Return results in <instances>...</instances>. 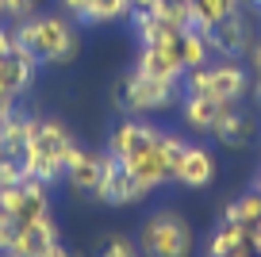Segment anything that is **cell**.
I'll use <instances>...</instances> for the list:
<instances>
[{
  "label": "cell",
  "instance_id": "obj_1",
  "mask_svg": "<svg viewBox=\"0 0 261 257\" xmlns=\"http://www.w3.org/2000/svg\"><path fill=\"white\" fill-rule=\"evenodd\" d=\"M12 39H16V46L39 54V62L54 65V69L73 65L81 54L77 27L65 12H39L31 19H19V23H12Z\"/></svg>",
  "mask_w": 261,
  "mask_h": 257
},
{
  "label": "cell",
  "instance_id": "obj_2",
  "mask_svg": "<svg viewBox=\"0 0 261 257\" xmlns=\"http://www.w3.org/2000/svg\"><path fill=\"white\" fill-rule=\"evenodd\" d=\"M73 150H77L73 131L65 127L62 119H54V115H42L39 135L19 153V165H23L27 177H39L42 185H58V181L65 177V165H69Z\"/></svg>",
  "mask_w": 261,
  "mask_h": 257
},
{
  "label": "cell",
  "instance_id": "obj_3",
  "mask_svg": "<svg viewBox=\"0 0 261 257\" xmlns=\"http://www.w3.org/2000/svg\"><path fill=\"white\" fill-rule=\"evenodd\" d=\"M196 234L192 223L177 208H158L139 226V253L142 257H192Z\"/></svg>",
  "mask_w": 261,
  "mask_h": 257
},
{
  "label": "cell",
  "instance_id": "obj_4",
  "mask_svg": "<svg viewBox=\"0 0 261 257\" xmlns=\"http://www.w3.org/2000/svg\"><path fill=\"white\" fill-rule=\"evenodd\" d=\"M185 85L180 81H162V77H146V73L130 69L127 77L115 85V104L123 115H162L169 108L180 104Z\"/></svg>",
  "mask_w": 261,
  "mask_h": 257
},
{
  "label": "cell",
  "instance_id": "obj_5",
  "mask_svg": "<svg viewBox=\"0 0 261 257\" xmlns=\"http://www.w3.org/2000/svg\"><path fill=\"white\" fill-rule=\"evenodd\" d=\"M180 85H185V92L215 96L219 104H242V96L250 92V69L238 58H219L200 69H185Z\"/></svg>",
  "mask_w": 261,
  "mask_h": 257
},
{
  "label": "cell",
  "instance_id": "obj_6",
  "mask_svg": "<svg viewBox=\"0 0 261 257\" xmlns=\"http://www.w3.org/2000/svg\"><path fill=\"white\" fill-rule=\"evenodd\" d=\"M119 165L127 169L135 181H142V185H150V188L173 185V161H169V153H165V146H162V127H158V135L146 138L135 153H127Z\"/></svg>",
  "mask_w": 261,
  "mask_h": 257
},
{
  "label": "cell",
  "instance_id": "obj_7",
  "mask_svg": "<svg viewBox=\"0 0 261 257\" xmlns=\"http://www.w3.org/2000/svg\"><path fill=\"white\" fill-rule=\"evenodd\" d=\"M250 42H253V31H250V19H246L242 8L207 31L212 58H246V46H250Z\"/></svg>",
  "mask_w": 261,
  "mask_h": 257
},
{
  "label": "cell",
  "instance_id": "obj_8",
  "mask_svg": "<svg viewBox=\"0 0 261 257\" xmlns=\"http://www.w3.org/2000/svg\"><path fill=\"white\" fill-rule=\"evenodd\" d=\"M177 39H180V35H177ZM177 39L162 42V46H139V58H135L130 69L146 73V77H162V81H180V77H185V62H180Z\"/></svg>",
  "mask_w": 261,
  "mask_h": 257
},
{
  "label": "cell",
  "instance_id": "obj_9",
  "mask_svg": "<svg viewBox=\"0 0 261 257\" xmlns=\"http://www.w3.org/2000/svg\"><path fill=\"white\" fill-rule=\"evenodd\" d=\"M215 153L207 150V146L200 142H188L185 158L177 161V169H173V181H177L180 188H207L215 181Z\"/></svg>",
  "mask_w": 261,
  "mask_h": 257
},
{
  "label": "cell",
  "instance_id": "obj_10",
  "mask_svg": "<svg viewBox=\"0 0 261 257\" xmlns=\"http://www.w3.org/2000/svg\"><path fill=\"white\" fill-rule=\"evenodd\" d=\"M154 135H158V123H146L142 115H123V119L108 131V153H112L115 161H123L127 153H135Z\"/></svg>",
  "mask_w": 261,
  "mask_h": 257
},
{
  "label": "cell",
  "instance_id": "obj_11",
  "mask_svg": "<svg viewBox=\"0 0 261 257\" xmlns=\"http://www.w3.org/2000/svg\"><path fill=\"white\" fill-rule=\"evenodd\" d=\"M212 135H215V142L227 146V150H242V146L253 142V135H257V123H253L238 104H223L219 123L212 127Z\"/></svg>",
  "mask_w": 261,
  "mask_h": 257
},
{
  "label": "cell",
  "instance_id": "obj_12",
  "mask_svg": "<svg viewBox=\"0 0 261 257\" xmlns=\"http://www.w3.org/2000/svg\"><path fill=\"white\" fill-rule=\"evenodd\" d=\"M50 242H58V219L46 211V215L31 219V223H19L16 242H12V253H19V257H42Z\"/></svg>",
  "mask_w": 261,
  "mask_h": 257
},
{
  "label": "cell",
  "instance_id": "obj_13",
  "mask_svg": "<svg viewBox=\"0 0 261 257\" xmlns=\"http://www.w3.org/2000/svg\"><path fill=\"white\" fill-rule=\"evenodd\" d=\"M177 108H180L185 127L196 131V135H212V127L219 123V112H223V104L215 96H200V92H185Z\"/></svg>",
  "mask_w": 261,
  "mask_h": 257
},
{
  "label": "cell",
  "instance_id": "obj_14",
  "mask_svg": "<svg viewBox=\"0 0 261 257\" xmlns=\"http://www.w3.org/2000/svg\"><path fill=\"white\" fill-rule=\"evenodd\" d=\"M39 123H42V115H27V112H19V108H16L8 119L0 123V150L12 153V158H19L23 146L39 135Z\"/></svg>",
  "mask_w": 261,
  "mask_h": 257
},
{
  "label": "cell",
  "instance_id": "obj_15",
  "mask_svg": "<svg viewBox=\"0 0 261 257\" xmlns=\"http://www.w3.org/2000/svg\"><path fill=\"white\" fill-rule=\"evenodd\" d=\"M65 181H69V188H73L77 196H92L96 185H100V153L77 146L69 165H65Z\"/></svg>",
  "mask_w": 261,
  "mask_h": 257
},
{
  "label": "cell",
  "instance_id": "obj_16",
  "mask_svg": "<svg viewBox=\"0 0 261 257\" xmlns=\"http://www.w3.org/2000/svg\"><path fill=\"white\" fill-rule=\"evenodd\" d=\"M242 8L238 0H188V27H196V31H212L215 23H223L227 16H234V12Z\"/></svg>",
  "mask_w": 261,
  "mask_h": 257
},
{
  "label": "cell",
  "instance_id": "obj_17",
  "mask_svg": "<svg viewBox=\"0 0 261 257\" xmlns=\"http://www.w3.org/2000/svg\"><path fill=\"white\" fill-rule=\"evenodd\" d=\"M39 73H42L39 54H31V50H23V46H16L8 54V81H12V92H16V96H23V92L31 89L35 81H39Z\"/></svg>",
  "mask_w": 261,
  "mask_h": 257
},
{
  "label": "cell",
  "instance_id": "obj_18",
  "mask_svg": "<svg viewBox=\"0 0 261 257\" xmlns=\"http://www.w3.org/2000/svg\"><path fill=\"white\" fill-rule=\"evenodd\" d=\"M130 31L139 39V46H162V42H169V39L180 35V31H173L169 23H162L158 16H150V12H130Z\"/></svg>",
  "mask_w": 261,
  "mask_h": 257
},
{
  "label": "cell",
  "instance_id": "obj_19",
  "mask_svg": "<svg viewBox=\"0 0 261 257\" xmlns=\"http://www.w3.org/2000/svg\"><path fill=\"white\" fill-rule=\"evenodd\" d=\"M177 50H180V62H185V69H200V65L212 62L207 35H204V31H196V27H185V31H180Z\"/></svg>",
  "mask_w": 261,
  "mask_h": 257
},
{
  "label": "cell",
  "instance_id": "obj_20",
  "mask_svg": "<svg viewBox=\"0 0 261 257\" xmlns=\"http://www.w3.org/2000/svg\"><path fill=\"white\" fill-rule=\"evenodd\" d=\"M246 242H250L246 223H219L212 230V238H207V257H223V253H230V249L246 246Z\"/></svg>",
  "mask_w": 261,
  "mask_h": 257
},
{
  "label": "cell",
  "instance_id": "obj_21",
  "mask_svg": "<svg viewBox=\"0 0 261 257\" xmlns=\"http://www.w3.org/2000/svg\"><path fill=\"white\" fill-rule=\"evenodd\" d=\"M119 19H130V0H89L81 23L104 27V23H119Z\"/></svg>",
  "mask_w": 261,
  "mask_h": 257
},
{
  "label": "cell",
  "instance_id": "obj_22",
  "mask_svg": "<svg viewBox=\"0 0 261 257\" xmlns=\"http://www.w3.org/2000/svg\"><path fill=\"white\" fill-rule=\"evenodd\" d=\"M261 219V192H242L238 200H230L227 208H223V223H257Z\"/></svg>",
  "mask_w": 261,
  "mask_h": 257
},
{
  "label": "cell",
  "instance_id": "obj_23",
  "mask_svg": "<svg viewBox=\"0 0 261 257\" xmlns=\"http://www.w3.org/2000/svg\"><path fill=\"white\" fill-rule=\"evenodd\" d=\"M100 257H142V253H139V242L123 238V234H108L104 246H100Z\"/></svg>",
  "mask_w": 261,
  "mask_h": 257
},
{
  "label": "cell",
  "instance_id": "obj_24",
  "mask_svg": "<svg viewBox=\"0 0 261 257\" xmlns=\"http://www.w3.org/2000/svg\"><path fill=\"white\" fill-rule=\"evenodd\" d=\"M42 12V0H4V19L19 23V19H31Z\"/></svg>",
  "mask_w": 261,
  "mask_h": 257
},
{
  "label": "cell",
  "instance_id": "obj_25",
  "mask_svg": "<svg viewBox=\"0 0 261 257\" xmlns=\"http://www.w3.org/2000/svg\"><path fill=\"white\" fill-rule=\"evenodd\" d=\"M16 230H19L16 215L0 211V253H4V249H12V242H16Z\"/></svg>",
  "mask_w": 261,
  "mask_h": 257
},
{
  "label": "cell",
  "instance_id": "obj_26",
  "mask_svg": "<svg viewBox=\"0 0 261 257\" xmlns=\"http://www.w3.org/2000/svg\"><path fill=\"white\" fill-rule=\"evenodd\" d=\"M246 69H250V73H261V35L246 46Z\"/></svg>",
  "mask_w": 261,
  "mask_h": 257
},
{
  "label": "cell",
  "instance_id": "obj_27",
  "mask_svg": "<svg viewBox=\"0 0 261 257\" xmlns=\"http://www.w3.org/2000/svg\"><path fill=\"white\" fill-rule=\"evenodd\" d=\"M58 4H62V12L69 19H77V23L85 19V8H89V0H58Z\"/></svg>",
  "mask_w": 261,
  "mask_h": 257
},
{
  "label": "cell",
  "instance_id": "obj_28",
  "mask_svg": "<svg viewBox=\"0 0 261 257\" xmlns=\"http://www.w3.org/2000/svg\"><path fill=\"white\" fill-rule=\"evenodd\" d=\"M12 50H16V39H12V27L0 23V58H8Z\"/></svg>",
  "mask_w": 261,
  "mask_h": 257
},
{
  "label": "cell",
  "instance_id": "obj_29",
  "mask_svg": "<svg viewBox=\"0 0 261 257\" xmlns=\"http://www.w3.org/2000/svg\"><path fill=\"white\" fill-rule=\"evenodd\" d=\"M42 257H77V253L69 246H62V238H58V242H50V246H46V253H42Z\"/></svg>",
  "mask_w": 261,
  "mask_h": 257
},
{
  "label": "cell",
  "instance_id": "obj_30",
  "mask_svg": "<svg viewBox=\"0 0 261 257\" xmlns=\"http://www.w3.org/2000/svg\"><path fill=\"white\" fill-rule=\"evenodd\" d=\"M250 92H253V100L261 104V73H250Z\"/></svg>",
  "mask_w": 261,
  "mask_h": 257
},
{
  "label": "cell",
  "instance_id": "obj_31",
  "mask_svg": "<svg viewBox=\"0 0 261 257\" xmlns=\"http://www.w3.org/2000/svg\"><path fill=\"white\" fill-rule=\"evenodd\" d=\"M223 257H253V249H250V242H246V246H238V249H230V253H223Z\"/></svg>",
  "mask_w": 261,
  "mask_h": 257
},
{
  "label": "cell",
  "instance_id": "obj_32",
  "mask_svg": "<svg viewBox=\"0 0 261 257\" xmlns=\"http://www.w3.org/2000/svg\"><path fill=\"white\" fill-rule=\"evenodd\" d=\"M150 4H154V0H130V12H146Z\"/></svg>",
  "mask_w": 261,
  "mask_h": 257
},
{
  "label": "cell",
  "instance_id": "obj_33",
  "mask_svg": "<svg viewBox=\"0 0 261 257\" xmlns=\"http://www.w3.org/2000/svg\"><path fill=\"white\" fill-rule=\"evenodd\" d=\"M253 192H261V169L253 173Z\"/></svg>",
  "mask_w": 261,
  "mask_h": 257
},
{
  "label": "cell",
  "instance_id": "obj_34",
  "mask_svg": "<svg viewBox=\"0 0 261 257\" xmlns=\"http://www.w3.org/2000/svg\"><path fill=\"white\" fill-rule=\"evenodd\" d=\"M0 257H19V253H12V249H4V253H0Z\"/></svg>",
  "mask_w": 261,
  "mask_h": 257
},
{
  "label": "cell",
  "instance_id": "obj_35",
  "mask_svg": "<svg viewBox=\"0 0 261 257\" xmlns=\"http://www.w3.org/2000/svg\"><path fill=\"white\" fill-rule=\"evenodd\" d=\"M0 23H4V0H0Z\"/></svg>",
  "mask_w": 261,
  "mask_h": 257
},
{
  "label": "cell",
  "instance_id": "obj_36",
  "mask_svg": "<svg viewBox=\"0 0 261 257\" xmlns=\"http://www.w3.org/2000/svg\"><path fill=\"white\" fill-rule=\"evenodd\" d=\"M177 4H188V0H177Z\"/></svg>",
  "mask_w": 261,
  "mask_h": 257
},
{
  "label": "cell",
  "instance_id": "obj_37",
  "mask_svg": "<svg viewBox=\"0 0 261 257\" xmlns=\"http://www.w3.org/2000/svg\"><path fill=\"white\" fill-rule=\"evenodd\" d=\"M253 257H261V253H253Z\"/></svg>",
  "mask_w": 261,
  "mask_h": 257
}]
</instances>
